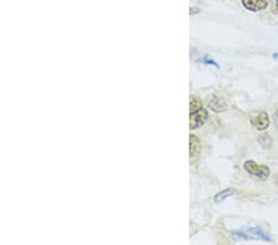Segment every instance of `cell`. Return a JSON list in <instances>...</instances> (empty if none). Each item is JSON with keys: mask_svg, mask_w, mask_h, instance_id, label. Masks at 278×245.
<instances>
[{"mask_svg": "<svg viewBox=\"0 0 278 245\" xmlns=\"http://www.w3.org/2000/svg\"><path fill=\"white\" fill-rule=\"evenodd\" d=\"M232 239L236 241L239 240H263V241H272V238L267 233L263 232L260 228H250V229L236 230L232 232Z\"/></svg>", "mask_w": 278, "mask_h": 245, "instance_id": "cell-1", "label": "cell"}, {"mask_svg": "<svg viewBox=\"0 0 278 245\" xmlns=\"http://www.w3.org/2000/svg\"><path fill=\"white\" fill-rule=\"evenodd\" d=\"M244 168L249 174H251L255 179L261 180V181H265L269 177L271 174V171H269V167L266 165H259L257 162L252 161V160H248L244 163Z\"/></svg>", "mask_w": 278, "mask_h": 245, "instance_id": "cell-2", "label": "cell"}, {"mask_svg": "<svg viewBox=\"0 0 278 245\" xmlns=\"http://www.w3.org/2000/svg\"><path fill=\"white\" fill-rule=\"evenodd\" d=\"M250 122H251L254 128H256L257 130L263 131L269 126V117L266 112L257 111L251 113V115H250Z\"/></svg>", "mask_w": 278, "mask_h": 245, "instance_id": "cell-3", "label": "cell"}, {"mask_svg": "<svg viewBox=\"0 0 278 245\" xmlns=\"http://www.w3.org/2000/svg\"><path fill=\"white\" fill-rule=\"evenodd\" d=\"M206 119H208V112L203 107L194 112H189V128L192 130H195V129L200 128L206 122Z\"/></svg>", "mask_w": 278, "mask_h": 245, "instance_id": "cell-4", "label": "cell"}, {"mask_svg": "<svg viewBox=\"0 0 278 245\" xmlns=\"http://www.w3.org/2000/svg\"><path fill=\"white\" fill-rule=\"evenodd\" d=\"M241 4L246 10L257 13L265 10L268 7L269 0H241Z\"/></svg>", "mask_w": 278, "mask_h": 245, "instance_id": "cell-5", "label": "cell"}, {"mask_svg": "<svg viewBox=\"0 0 278 245\" xmlns=\"http://www.w3.org/2000/svg\"><path fill=\"white\" fill-rule=\"evenodd\" d=\"M189 153H191L192 161H194L201 153V144L194 134H191L189 136Z\"/></svg>", "mask_w": 278, "mask_h": 245, "instance_id": "cell-6", "label": "cell"}, {"mask_svg": "<svg viewBox=\"0 0 278 245\" xmlns=\"http://www.w3.org/2000/svg\"><path fill=\"white\" fill-rule=\"evenodd\" d=\"M209 108L215 113H221L226 109V104L224 103V100L220 99L219 97H214L211 102H209Z\"/></svg>", "mask_w": 278, "mask_h": 245, "instance_id": "cell-7", "label": "cell"}, {"mask_svg": "<svg viewBox=\"0 0 278 245\" xmlns=\"http://www.w3.org/2000/svg\"><path fill=\"white\" fill-rule=\"evenodd\" d=\"M234 193H235V190H234V188H226V190L220 191L219 193L215 194L214 202H215V203H217V204L223 203V202L225 201L226 198H229V197H231Z\"/></svg>", "mask_w": 278, "mask_h": 245, "instance_id": "cell-8", "label": "cell"}, {"mask_svg": "<svg viewBox=\"0 0 278 245\" xmlns=\"http://www.w3.org/2000/svg\"><path fill=\"white\" fill-rule=\"evenodd\" d=\"M203 107V104H201V100L198 97H195V95H192L191 98V103H189V112H194L197 111V109H199Z\"/></svg>", "mask_w": 278, "mask_h": 245, "instance_id": "cell-9", "label": "cell"}, {"mask_svg": "<svg viewBox=\"0 0 278 245\" xmlns=\"http://www.w3.org/2000/svg\"><path fill=\"white\" fill-rule=\"evenodd\" d=\"M259 143L261 144V145L265 146V148H268V146H271L272 140H271V137H269L267 134H262L259 137Z\"/></svg>", "mask_w": 278, "mask_h": 245, "instance_id": "cell-10", "label": "cell"}, {"mask_svg": "<svg viewBox=\"0 0 278 245\" xmlns=\"http://www.w3.org/2000/svg\"><path fill=\"white\" fill-rule=\"evenodd\" d=\"M273 13L278 14V0H273Z\"/></svg>", "mask_w": 278, "mask_h": 245, "instance_id": "cell-11", "label": "cell"}, {"mask_svg": "<svg viewBox=\"0 0 278 245\" xmlns=\"http://www.w3.org/2000/svg\"><path fill=\"white\" fill-rule=\"evenodd\" d=\"M189 13H191V15H194V14H197V13H199V10L197 9V8H194L193 7L191 10H189Z\"/></svg>", "mask_w": 278, "mask_h": 245, "instance_id": "cell-12", "label": "cell"}, {"mask_svg": "<svg viewBox=\"0 0 278 245\" xmlns=\"http://www.w3.org/2000/svg\"><path fill=\"white\" fill-rule=\"evenodd\" d=\"M274 123H276V126L278 128V112L274 114Z\"/></svg>", "mask_w": 278, "mask_h": 245, "instance_id": "cell-13", "label": "cell"}, {"mask_svg": "<svg viewBox=\"0 0 278 245\" xmlns=\"http://www.w3.org/2000/svg\"><path fill=\"white\" fill-rule=\"evenodd\" d=\"M273 57H274V58H278V52H277V53H274Z\"/></svg>", "mask_w": 278, "mask_h": 245, "instance_id": "cell-14", "label": "cell"}]
</instances>
